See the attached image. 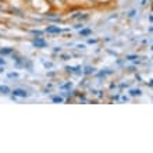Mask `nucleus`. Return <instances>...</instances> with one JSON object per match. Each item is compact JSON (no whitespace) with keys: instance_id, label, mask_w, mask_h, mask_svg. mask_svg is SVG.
I'll list each match as a JSON object with an SVG mask.
<instances>
[{"instance_id":"1","label":"nucleus","mask_w":153,"mask_h":153,"mask_svg":"<svg viewBox=\"0 0 153 153\" xmlns=\"http://www.w3.org/2000/svg\"><path fill=\"white\" fill-rule=\"evenodd\" d=\"M45 1L47 3V6L53 7V9H57V7L66 6V1H67V0H45Z\"/></svg>"},{"instance_id":"2","label":"nucleus","mask_w":153,"mask_h":153,"mask_svg":"<svg viewBox=\"0 0 153 153\" xmlns=\"http://www.w3.org/2000/svg\"><path fill=\"white\" fill-rule=\"evenodd\" d=\"M32 45L35 46V47H39V49H43V47H46L47 46V42L43 39V38H41V36H36V39L34 42H32Z\"/></svg>"},{"instance_id":"3","label":"nucleus","mask_w":153,"mask_h":153,"mask_svg":"<svg viewBox=\"0 0 153 153\" xmlns=\"http://www.w3.org/2000/svg\"><path fill=\"white\" fill-rule=\"evenodd\" d=\"M11 93H13V98H27V96H29V93H28L25 89H20V88H17V89H13L11 90Z\"/></svg>"},{"instance_id":"4","label":"nucleus","mask_w":153,"mask_h":153,"mask_svg":"<svg viewBox=\"0 0 153 153\" xmlns=\"http://www.w3.org/2000/svg\"><path fill=\"white\" fill-rule=\"evenodd\" d=\"M66 70H67L68 72H71V74H76V75H81V74H84V72H82L81 66H75V67H70V66H67V67H66Z\"/></svg>"},{"instance_id":"5","label":"nucleus","mask_w":153,"mask_h":153,"mask_svg":"<svg viewBox=\"0 0 153 153\" xmlns=\"http://www.w3.org/2000/svg\"><path fill=\"white\" fill-rule=\"evenodd\" d=\"M45 32H47V34H60V32H61V28L56 27V25H50V27H47L45 29Z\"/></svg>"},{"instance_id":"6","label":"nucleus","mask_w":153,"mask_h":153,"mask_svg":"<svg viewBox=\"0 0 153 153\" xmlns=\"http://www.w3.org/2000/svg\"><path fill=\"white\" fill-rule=\"evenodd\" d=\"M14 53V47H4V49H0V56H9V54Z\"/></svg>"},{"instance_id":"7","label":"nucleus","mask_w":153,"mask_h":153,"mask_svg":"<svg viewBox=\"0 0 153 153\" xmlns=\"http://www.w3.org/2000/svg\"><path fill=\"white\" fill-rule=\"evenodd\" d=\"M92 34V29L89 28H81L79 29V36H89Z\"/></svg>"},{"instance_id":"8","label":"nucleus","mask_w":153,"mask_h":153,"mask_svg":"<svg viewBox=\"0 0 153 153\" xmlns=\"http://www.w3.org/2000/svg\"><path fill=\"white\" fill-rule=\"evenodd\" d=\"M95 70H96L95 67H90V66H88V67H85V70H82V72H84L85 75H90V74H93V72H95Z\"/></svg>"},{"instance_id":"9","label":"nucleus","mask_w":153,"mask_h":153,"mask_svg":"<svg viewBox=\"0 0 153 153\" xmlns=\"http://www.w3.org/2000/svg\"><path fill=\"white\" fill-rule=\"evenodd\" d=\"M11 90H10V88L9 86H0V93H3V95H9Z\"/></svg>"},{"instance_id":"10","label":"nucleus","mask_w":153,"mask_h":153,"mask_svg":"<svg viewBox=\"0 0 153 153\" xmlns=\"http://www.w3.org/2000/svg\"><path fill=\"white\" fill-rule=\"evenodd\" d=\"M52 102H53V103H63L64 99L61 96H53V98H52Z\"/></svg>"},{"instance_id":"11","label":"nucleus","mask_w":153,"mask_h":153,"mask_svg":"<svg viewBox=\"0 0 153 153\" xmlns=\"http://www.w3.org/2000/svg\"><path fill=\"white\" fill-rule=\"evenodd\" d=\"M130 95H131V96H141V95H142V92H141V89H131L130 90Z\"/></svg>"},{"instance_id":"12","label":"nucleus","mask_w":153,"mask_h":153,"mask_svg":"<svg viewBox=\"0 0 153 153\" xmlns=\"http://www.w3.org/2000/svg\"><path fill=\"white\" fill-rule=\"evenodd\" d=\"M32 35H38V36H42L43 34H45V31H39V29H32L31 31Z\"/></svg>"},{"instance_id":"13","label":"nucleus","mask_w":153,"mask_h":153,"mask_svg":"<svg viewBox=\"0 0 153 153\" xmlns=\"http://www.w3.org/2000/svg\"><path fill=\"white\" fill-rule=\"evenodd\" d=\"M72 84L71 82H68V84H66V85H61V89H66V88H71Z\"/></svg>"},{"instance_id":"14","label":"nucleus","mask_w":153,"mask_h":153,"mask_svg":"<svg viewBox=\"0 0 153 153\" xmlns=\"http://www.w3.org/2000/svg\"><path fill=\"white\" fill-rule=\"evenodd\" d=\"M135 14H136V10H131L130 13H128V17H134Z\"/></svg>"},{"instance_id":"15","label":"nucleus","mask_w":153,"mask_h":153,"mask_svg":"<svg viewBox=\"0 0 153 153\" xmlns=\"http://www.w3.org/2000/svg\"><path fill=\"white\" fill-rule=\"evenodd\" d=\"M18 74L17 72H11V74H9V78H17Z\"/></svg>"},{"instance_id":"16","label":"nucleus","mask_w":153,"mask_h":153,"mask_svg":"<svg viewBox=\"0 0 153 153\" xmlns=\"http://www.w3.org/2000/svg\"><path fill=\"white\" fill-rule=\"evenodd\" d=\"M125 59L127 60H135V59H138V56H127Z\"/></svg>"},{"instance_id":"17","label":"nucleus","mask_w":153,"mask_h":153,"mask_svg":"<svg viewBox=\"0 0 153 153\" xmlns=\"http://www.w3.org/2000/svg\"><path fill=\"white\" fill-rule=\"evenodd\" d=\"M89 3H92V4H98V3H100L102 0H88Z\"/></svg>"},{"instance_id":"18","label":"nucleus","mask_w":153,"mask_h":153,"mask_svg":"<svg viewBox=\"0 0 153 153\" xmlns=\"http://www.w3.org/2000/svg\"><path fill=\"white\" fill-rule=\"evenodd\" d=\"M74 28L75 29H81V28H84V24H76V25H74Z\"/></svg>"},{"instance_id":"19","label":"nucleus","mask_w":153,"mask_h":153,"mask_svg":"<svg viewBox=\"0 0 153 153\" xmlns=\"http://www.w3.org/2000/svg\"><path fill=\"white\" fill-rule=\"evenodd\" d=\"M88 43H90V45H92V43H98V41H96V39H89V41H88Z\"/></svg>"},{"instance_id":"20","label":"nucleus","mask_w":153,"mask_h":153,"mask_svg":"<svg viewBox=\"0 0 153 153\" xmlns=\"http://www.w3.org/2000/svg\"><path fill=\"white\" fill-rule=\"evenodd\" d=\"M45 67L46 68H52V67H53V64H52V63H45Z\"/></svg>"},{"instance_id":"21","label":"nucleus","mask_w":153,"mask_h":153,"mask_svg":"<svg viewBox=\"0 0 153 153\" xmlns=\"http://www.w3.org/2000/svg\"><path fill=\"white\" fill-rule=\"evenodd\" d=\"M68 59H71V56H68V54H64L63 56V60H68Z\"/></svg>"},{"instance_id":"22","label":"nucleus","mask_w":153,"mask_h":153,"mask_svg":"<svg viewBox=\"0 0 153 153\" xmlns=\"http://www.w3.org/2000/svg\"><path fill=\"white\" fill-rule=\"evenodd\" d=\"M6 64V60L4 59H0V66H4Z\"/></svg>"},{"instance_id":"23","label":"nucleus","mask_w":153,"mask_h":153,"mask_svg":"<svg viewBox=\"0 0 153 153\" xmlns=\"http://www.w3.org/2000/svg\"><path fill=\"white\" fill-rule=\"evenodd\" d=\"M76 47L78 49H85V45H76Z\"/></svg>"},{"instance_id":"24","label":"nucleus","mask_w":153,"mask_h":153,"mask_svg":"<svg viewBox=\"0 0 153 153\" xmlns=\"http://www.w3.org/2000/svg\"><path fill=\"white\" fill-rule=\"evenodd\" d=\"M24 1H25V3H31L32 0H24Z\"/></svg>"}]
</instances>
